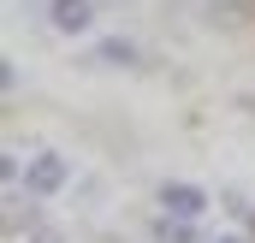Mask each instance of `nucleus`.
I'll list each match as a JSON object with an SVG mask.
<instances>
[{"label": "nucleus", "mask_w": 255, "mask_h": 243, "mask_svg": "<svg viewBox=\"0 0 255 243\" xmlns=\"http://www.w3.org/2000/svg\"><path fill=\"white\" fill-rule=\"evenodd\" d=\"M160 208H166V214H184V220H196V214L208 208V196H202L196 184H160Z\"/></svg>", "instance_id": "obj_3"}, {"label": "nucleus", "mask_w": 255, "mask_h": 243, "mask_svg": "<svg viewBox=\"0 0 255 243\" xmlns=\"http://www.w3.org/2000/svg\"><path fill=\"white\" fill-rule=\"evenodd\" d=\"M48 24H54L60 36H83V30L95 24V0H54V6H48Z\"/></svg>", "instance_id": "obj_2"}, {"label": "nucleus", "mask_w": 255, "mask_h": 243, "mask_svg": "<svg viewBox=\"0 0 255 243\" xmlns=\"http://www.w3.org/2000/svg\"><path fill=\"white\" fill-rule=\"evenodd\" d=\"M154 238H160V243H196V232H190V220H184V214H166V208H160Z\"/></svg>", "instance_id": "obj_4"}, {"label": "nucleus", "mask_w": 255, "mask_h": 243, "mask_svg": "<svg viewBox=\"0 0 255 243\" xmlns=\"http://www.w3.org/2000/svg\"><path fill=\"white\" fill-rule=\"evenodd\" d=\"M214 243H244V238H214Z\"/></svg>", "instance_id": "obj_7"}, {"label": "nucleus", "mask_w": 255, "mask_h": 243, "mask_svg": "<svg viewBox=\"0 0 255 243\" xmlns=\"http://www.w3.org/2000/svg\"><path fill=\"white\" fill-rule=\"evenodd\" d=\"M65 178H71V166H65L60 148H36L30 166H24V190L30 196H54V190H65Z\"/></svg>", "instance_id": "obj_1"}, {"label": "nucleus", "mask_w": 255, "mask_h": 243, "mask_svg": "<svg viewBox=\"0 0 255 243\" xmlns=\"http://www.w3.org/2000/svg\"><path fill=\"white\" fill-rule=\"evenodd\" d=\"M30 243H65V238H60V232H36Z\"/></svg>", "instance_id": "obj_6"}, {"label": "nucleus", "mask_w": 255, "mask_h": 243, "mask_svg": "<svg viewBox=\"0 0 255 243\" xmlns=\"http://www.w3.org/2000/svg\"><path fill=\"white\" fill-rule=\"evenodd\" d=\"M101 60L107 65H136V48H130L125 36H107V42H101Z\"/></svg>", "instance_id": "obj_5"}]
</instances>
